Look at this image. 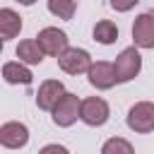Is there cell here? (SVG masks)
<instances>
[{"mask_svg":"<svg viewBox=\"0 0 154 154\" xmlns=\"http://www.w3.org/2000/svg\"><path fill=\"white\" fill-rule=\"evenodd\" d=\"M91 34H94V41H99V43H103V46H111V43L118 41V26H116L111 19L96 22Z\"/></svg>","mask_w":154,"mask_h":154,"instance_id":"14","label":"cell"},{"mask_svg":"<svg viewBox=\"0 0 154 154\" xmlns=\"http://www.w3.org/2000/svg\"><path fill=\"white\" fill-rule=\"evenodd\" d=\"M101 154H135V147L125 137H111V140L103 142Z\"/></svg>","mask_w":154,"mask_h":154,"instance_id":"16","label":"cell"},{"mask_svg":"<svg viewBox=\"0 0 154 154\" xmlns=\"http://www.w3.org/2000/svg\"><path fill=\"white\" fill-rule=\"evenodd\" d=\"M38 154H70V152H67V147H63V144H46V147L38 149Z\"/></svg>","mask_w":154,"mask_h":154,"instance_id":"18","label":"cell"},{"mask_svg":"<svg viewBox=\"0 0 154 154\" xmlns=\"http://www.w3.org/2000/svg\"><path fill=\"white\" fill-rule=\"evenodd\" d=\"M63 96H65V84L60 79H46L36 91V106L41 111H53Z\"/></svg>","mask_w":154,"mask_h":154,"instance_id":"9","label":"cell"},{"mask_svg":"<svg viewBox=\"0 0 154 154\" xmlns=\"http://www.w3.org/2000/svg\"><path fill=\"white\" fill-rule=\"evenodd\" d=\"M19 31H22V17L12 7H2L0 10V36H2V41L14 38Z\"/></svg>","mask_w":154,"mask_h":154,"instance_id":"12","label":"cell"},{"mask_svg":"<svg viewBox=\"0 0 154 154\" xmlns=\"http://www.w3.org/2000/svg\"><path fill=\"white\" fill-rule=\"evenodd\" d=\"M2 79L7 82V84H31V79H34V75H31V70L26 67V63H22V60H10V63H5L2 65Z\"/></svg>","mask_w":154,"mask_h":154,"instance_id":"11","label":"cell"},{"mask_svg":"<svg viewBox=\"0 0 154 154\" xmlns=\"http://www.w3.org/2000/svg\"><path fill=\"white\" fill-rule=\"evenodd\" d=\"M111 2V7L116 10V12H130L140 0H108Z\"/></svg>","mask_w":154,"mask_h":154,"instance_id":"17","label":"cell"},{"mask_svg":"<svg viewBox=\"0 0 154 154\" xmlns=\"http://www.w3.org/2000/svg\"><path fill=\"white\" fill-rule=\"evenodd\" d=\"M17 2H19V5H26V7H29V5H34L36 0H17Z\"/></svg>","mask_w":154,"mask_h":154,"instance_id":"19","label":"cell"},{"mask_svg":"<svg viewBox=\"0 0 154 154\" xmlns=\"http://www.w3.org/2000/svg\"><path fill=\"white\" fill-rule=\"evenodd\" d=\"M113 70H116V82L118 84H125L130 79H135L142 70V55L137 51V46H130V48H123L113 63Z\"/></svg>","mask_w":154,"mask_h":154,"instance_id":"1","label":"cell"},{"mask_svg":"<svg viewBox=\"0 0 154 154\" xmlns=\"http://www.w3.org/2000/svg\"><path fill=\"white\" fill-rule=\"evenodd\" d=\"M132 41L137 48H154V12H142L135 17Z\"/></svg>","mask_w":154,"mask_h":154,"instance_id":"8","label":"cell"},{"mask_svg":"<svg viewBox=\"0 0 154 154\" xmlns=\"http://www.w3.org/2000/svg\"><path fill=\"white\" fill-rule=\"evenodd\" d=\"M79 111H82V99L77 94H72V91H65V96L51 111V118H53V123L58 128H70L79 118Z\"/></svg>","mask_w":154,"mask_h":154,"instance_id":"2","label":"cell"},{"mask_svg":"<svg viewBox=\"0 0 154 154\" xmlns=\"http://www.w3.org/2000/svg\"><path fill=\"white\" fill-rule=\"evenodd\" d=\"M77 10V0H48V12L58 19H72Z\"/></svg>","mask_w":154,"mask_h":154,"instance_id":"15","label":"cell"},{"mask_svg":"<svg viewBox=\"0 0 154 154\" xmlns=\"http://www.w3.org/2000/svg\"><path fill=\"white\" fill-rule=\"evenodd\" d=\"M36 41L41 43V48H43L46 55H55V58H58L65 48H70V46H67V34H65L63 29H58V26H46V29H41L38 36H36Z\"/></svg>","mask_w":154,"mask_h":154,"instance_id":"7","label":"cell"},{"mask_svg":"<svg viewBox=\"0 0 154 154\" xmlns=\"http://www.w3.org/2000/svg\"><path fill=\"white\" fill-rule=\"evenodd\" d=\"M125 123L132 132H152L154 130V103L152 101H137L130 106Z\"/></svg>","mask_w":154,"mask_h":154,"instance_id":"3","label":"cell"},{"mask_svg":"<svg viewBox=\"0 0 154 154\" xmlns=\"http://www.w3.org/2000/svg\"><path fill=\"white\" fill-rule=\"evenodd\" d=\"M58 65L67 75H84L91 67V55L84 48H65L58 55Z\"/></svg>","mask_w":154,"mask_h":154,"instance_id":"5","label":"cell"},{"mask_svg":"<svg viewBox=\"0 0 154 154\" xmlns=\"http://www.w3.org/2000/svg\"><path fill=\"white\" fill-rule=\"evenodd\" d=\"M87 77H89V84H91L94 89H101V91H106V89H111L113 84H118V82H116L113 63H106V60H96V63H91Z\"/></svg>","mask_w":154,"mask_h":154,"instance_id":"10","label":"cell"},{"mask_svg":"<svg viewBox=\"0 0 154 154\" xmlns=\"http://www.w3.org/2000/svg\"><path fill=\"white\" fill-rule=\"evenodd\" d=\"M108 116H111V108H108V103H106L101 96L82 99L79 120L87 123L89 128H101V125H106V123H108Z\"/></svg>","mask_w":154,"mask_h":154,"instance_id":"4","label":"cell"},{"mask_svg":"<svg viewBox=\"0 0 154 154\" xmlns=\"http://www.w3.org/2000/svg\"><path fill=\"white\" fill-rule=\"evenodd\" d=\"M43 48H41V43L36 41V38H26V41H19V46H17V58L22 60V63H26V65H38L41 60H43Z\"/></svg>","mask_w":154,"mask_h":154,"instance_id":"13","label":"cell"},{"mask_svg":"<svg viewBox=\"0 0 154 154\" xmlns=\"http://www.w3.org/2000/svg\"><path fill=\"white\" fill-rule=\"evenodd\" d=\"M29 142V128L19 120H7L0 125V144L5 149H22Z\"/></svg>","mask_w":154,"mask_h":154,"instance_id":"6","label":"cell"}]
</instances>
